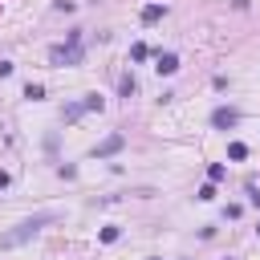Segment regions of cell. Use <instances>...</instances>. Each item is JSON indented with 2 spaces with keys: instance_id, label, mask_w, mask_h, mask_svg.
Listing matches in <instances>:
<instances>
[{
  "instance_id": "1",
  "label": "cell",
  "mask_w": 260,
  "mask_h": 260,
  "mask_svg": "<svg viewBox=\"0 0 260 260\" xmlns=\"http://www.w3.org/2000/svg\"><path fill=\"white\" fill-rule=\"evenodd\" d=\"M49 219H53V211H41V215H32V219H24V223H16L12 232H4V236H0V244H4V248H16V244H24V240H32V236H37V232H41V228H45Z\"/></svg>"
},
{
  "instance_id": "2",
  "label": "cell",
  "mask_w": 260,
  "mask_h": 260,
  "mask_svg": "<svg viewBox=\"0 0 260 260\" xmlns=\"http://www.w3.org/2000/svg\"><path fill=\"white\" fill-rule=\"evenodd\" d=\"M81 57H85L81 32H69L65 45H53V49H49V61H53V65H81Z\"/></svg>"
},
{
  "instance_id": "3",
  "label": "cell",
  "mask_w": 260,
  "mask_h": 260,
  "mask_svg": "<svg viewBox=\"0 0 260 260\" xmlns=\"http://www.w3.org/2000/svg\"><path fill=\"white\" fill-rule=\"evenodd\" d=\"M122 146H126V138H122V134H110L106 142H98V146H93V158H110V154H118Z\"/></svg>"
},
{
  "instance_id": "4",
  "label": "cell",
  "mask_w": 260,
  "mask_h": 260,
  "mask_svg": "<svg viewBox=\"0 0 260 260\" xmlns=\"http://www.w3.org/2000/svg\"><path fill=\"white\" fill-rule=\"evenodd\" d=\"M236 122H240V114H236L232 106H219V110L211 114V126H215V130H228V126H236Z\"/></svg>"
},
{
  "instance_id": "5",
  "label": "cell",
  "mask_w": 260,
  "mask_h": 260,
  "mask_svg": "<svg viewBox=\"0 0 260 260\" xmlns=\"http://www.w3.org/2000/svg\"><path fill=\"white\" fill-rule=\"evenodd\" d=\"M154 69H158L162 77H171V73L179 69V57H175V53H158V65H154Z\"/></svg>"
},
{
  "instance_id": "6",
  "label": "cell",
  "mask_w": 260,
  "mask_h": 260,
  "mask_svg": "<svg viewBox=\"0 0 260 260\" xmlns=\"http://www.w3.org/2000/svg\"><path fill=\"white\" fill-rule=\"evenodd\" d=\"M162 12H167L162 4H146V8H142V24H154V20H162Z\"/></svg>"
},
{
  "instance_id": "7",
  "label": "cell",
  "mask_w": 260,
  "mask_h": 260,
  "mask_svg": "<svg viewBox=\"0 0 260 260\" xmlns=\"http://www.w3.org/2000/svg\"><path fill=\"white\" fill-rule=\"evenodd\" d=\"M24 98H28V102H41V98H45V85H41V81H28V85H24Z\"/></svg>"
},
{
  "instance_id": "8",
  "label": "cell",
  "mask_w": 260,
  "mask_h": 260,
  "mask_svg": "<svg viewBox=\"0 0 260 260\" xmlns=\"http://www.w3.org/2000/svg\"><path fill=\"white\" fill-rule=\"evenodd\" d=\"M146 57H150V49H146L142 41H134V45H130V61H146Z\"/></svg>"
},
{
  "instance_id": "9",
  "label": "cell",
  "mask_w": 260,
  "mask_h": 260,
  "mask_svg": "<svg viewBox=\"0 0 260 260\" xmlns=\"http://www.w3.org/2000/svg\"><path fill=\"white\" fill-rule=\"evenodd\" d=\"M81 114H85V102H77V106H65V114H61V118H65V122H73V118H81Z\"/></svg>"
},
{
  "instance_id": "10",
  "label": "cell",
  "mask_w": 260,
  "mask_h": 260,
  "mask_svg": "<svg viewBox=\"0 0 260 260\" xmlns=\"http://www.w3.org/2000/svg\"><path fill=\"white\" fill-rule=\"evenodd\" d=\"M228 158H236V162L248 158V146H244V142H232V146H228Z\"/></svg>"
},
{
  "instance_id": "11",
  "label": "cell",
  "mask_w": 260,
  "mask_h": 260,
  "mask_svg": "<svg viewBox=\"0 0 260 260\" xmlns=\"http://www.w3.org/2000/svg\"><path fill=\"white\" fill-rule=\"evenodd\" d=\"M134 89H138V81H134V73H126V77H122V93H126V98H130V93H134Z\"/></svg>"
},
{
  "instance_id": "12",
  "label": "cell",
  "mask_w": 260,
  "mask_h": 260,
  "mask_svg": "<svg viewBox=\"0 0 260 260\" xmlns=\"http://www.w3.org/2000/svg\"><path fill=\"white\" fill-rule=\"evenodd\" d=\"M223 175H228V171H223V167H219V162H211V167H207V179H211V183H219V179H223Z\"/></svg>"
},
{
  "instance_id": "13",
  "label": "cell",
  "mask_w": 260,
  "mask_h": 260,
  "mask_svg": "<svg viewBox=\"0 0 260 260\" xmlns=\"http://www.w3.org/2000/svg\"><path fill=\"white\" fill-rule=\"evenodd\" d=\"M199 199L211 203V199H215V183H203V187H199Z\"/></svg>"
},
{
  "instance_id": "14",
  "label": "cell",
  "mask_w": 260,
  "mask_h": 260,
  "mask_svg": "<svg viewBox=\"0 0 260 260\" xmlns=\"http://www.w3.org/2000/svg\"><path fill=\"white\" fill-rule=\"evenodd\" d=\"M102 106H106V102H102L98 93H85V110H102Z\"/></svg>"
},
{
  "instance_id": "15",
  "label": "cell",
  "mask_w": 260,
  "mask_h": 260,
  "mask_svg": "<svg viewBox=\"0 0 260 260\" xmlns=\"http://www.w3.org/2000/svg\"><path fill=\"white\" fill-rule=\"evenodd\" d=\"M118 236H122V232H118V228H102V244H114V240H118Z\"/></svg>"
},
{
  "instance_id": "16",
  "label": "cell",
  "mask_w": 260,
  "mask_h": 260,
  "mask_svg": "<svg viewBox=\"0 0 260 260\" xmlns=\"http://www.w3.org/2000/svg\"><path fill=\"white\" fill-rule=\"evenodd\" d=\"M248 195H252V207H260V191H256V187H248Z\"/></svg>"
},
{
  "instance_id": "17",
  "label": "cell",
  "mask_w": 260,
  "mask_h": 260,
  "mask_svg": "<svg viewBox=\"0 0 260 260\" xmlns=\"http://www.w3.org/2000/svg\"><path fill=\"white\" fill-rule=\"evenodd\" d=\"M4 187H8V175H4V171H0V191H4Z\"/></svg>"
},
{
  "instance_id": "18",
  "label": "cell",
  "mask_w": 260,
  "mask_h": 260,
  "mask_svg": "<svg viewBox=\"0 0 260 260\" xmlns=\"http://www.w3.org/2000/svg\"><path fill=\"white\" fill-rule=\"evenodd\" d=\"M256 232H260V228H256Z\"/></svg>"
}]
</instances>
